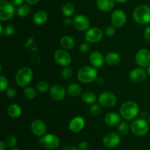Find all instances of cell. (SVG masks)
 Instances as JSON below:
<instances>
[{"label": "cell", "mask_w": 150, "mask_h": 150, "mask_svg": "<svg viewBox=\"0 0 150 150\" xmlns=\"http://www.w3.org/2000/svg\"><path fill=\"white\" fill-rule=\"evenodd\" d=\"M111 23L116 27H122L127 22V15L122 10L117 9L111 14Z\"/></svg>", "instance_id": "7c38bea8"}, {"label": "cell", "mask_w": 150, "mask_h": 150, "mask_svg": "<svg viewBox=\"0 0 150 150\" xmlns=\"http://www.w3.org/2000/svg\"><path fill=\"white\" fill-rule=\"evenodd\" d=\"M3 31H4V26H3V25L0 24V35L1 36H2L3 35Z\"/></svg>", "instance_id": "681fc988"}, {"label": "cell", "mask_w": 150, "mask_h": 150, "mask_svg": "<svg viewBox=\"0 0 150 150\" xmlns=\"http://www.w3.org/2000/svg\"><path fill=\"white\" fill-rule=\"evenodd\" d=\"M62 150H79L78 148L73 146H67L64 147Z\"/></svg>", "instance_id": "7dc6e473"}, {"label": "cell", "mask_w": 150, "mask_h": 150, "mask_svg": "<svg viewBox=\"0 0 150 150\" xmlns=\"http://www.w3.org/2000/svg\"><path fill=\"white\" fill-rule=\"evenodd\" d=\"M149 129V121L144 119H137L133 121L130 125V130L136 136L142 137L146 135Z\"/></svg>", "instance_id": "5b68a950"}, {"label": "cell", "mask_w": 150, "mask_h": 150, "mask_svg": "<svg viewBox=\"0 0 150 150\" xmlns=\"http://www.w3.org/2000/svg\"><path fill=\"white\" fill-rule=\"evenodd\" d=\"M63 23L65 26H71V25H73V19H72L70 17H66L63 20Z\"/></svg>", "instance_id": "7bdbcfd3"}, {"label": "cell", "mask_w": 150, "mask_h": 150, "mask_svg": "<svg viewBox=\"0 0 150 150\" xmlns=\"http://www.w3.org/2000/svg\"><path fill=\"white\" fill-rule=\"evenodd\" d=\"M76 41L70 35H64L60 39V45L64 49H71L74 47Z\"/></svg>", "instance_id": "d4e9b609"}, {"label": "cell", "mask_w": 150, "mask_h": 150, "mask_svg": "<svg viewBox=\"0 0 150 150\" xmlns=\"http://www.w3.org/2000/svg\"><path fill=\"white\" fill-rule=\"evenodd\" d=\"M31 13V7L29 4H23L19 6L16 10V13L20 18H25Z\"/></svg>", "instance_id": "83f0119b"}, {"label": "cell", "mask_w": 150, "mask_h": 150, "mask_svg": "<svg viewBox=\"0 0 150 150\" xmlns=\"http://www.w3.org/2000/svg\"><path fill=\"white\" fill-rule=\"evenodd\" d=\"M31 130L32 133L38 137H42L45 135L47 132V126L42 120L37 119L31 124Z\"/></svg>", "instance_id": "2e32d148"}, {"label": "cell", "mask_w": 150, "mask_h": 150, "mask_svg": "<svg viewBox=\"0 0 150 150\" xmlns=\"http://www.w3.org/2000/svg\"><path fill=\"white\" fill-rule=\"evenodd\" d=\"M98 9L103 12H108L113 10L115 6V0H96Z\"/></svg>", "instance_id": "44dd1931"}, {"label": "cell", "mask_w": 150, "mask_h": 150, "mask_svg": "<svg viewBox=\"0 0 150 150\" xmlns=\"http://www.w3.org/2000/svg\"><path fill=\"white\" fill-rule=\"evenodd\" d=\"M97 96L93 91H86L82 94L81 99L84 103L88 104H95V101H97Z\"/></svg>", "instance_id": "484cf974"}, {"label": "cell", "mask_w": 150, "mask_h": 150, "mask_svg": "<svg viewBox=\"0 0 150 150\" xmlns=\"http://www.w3.org/2000/svg\"><path fill=\"white\" fill-rule=\"evenodd\" d=\"M139 104L133 101H125L120 108V114L125 121L134 120L139 114Z\"/></svg>", "instance_id": "6da1fadb"}, {"label": "cell", "mask_w": 150, "mask_h": 150, "mask_svg": "<svg viewBox=\"0 0 150 150\" xmlns=\"http://www.w3.org/2000/svg\"><path fill=\"white\" fill-rule=\"evenodd\" d=\"M37 89L40 93L44 94L49 90V85L45 81H40L37 84Z\"/></svg>", "instance_id": "1f68e13d"}, {"label": "cell", "mask_w": 150, "mask_h": 150, "mask_svg": "<svg viewBox=\"0 0 150 150\" xmlns=\"http://www.w3.org/2000/svg\"><path fill=\"white\" fill-rule=\"evenodd\" d=\"M89 62L93 67L98 69L102 67L105 63V57L100 51L95 50L91 52L89 55Z\"/></svg>", "instance_id": "ac0fdd59"}, {"label": "cell", "mask_w": 150, "mask_h": 150, "mask_svg": "<svg viewBox=\"0 0 150 150\" xmlns=\"http://www.w3.org/2000/svg\"><path fill=\"white\" fill-rule=\"evenodd\" d=\"M62 14L66 17H70L75 13V7L71 2H67L62 6Z\"/></svg>", "instance_id": "f1b7e54d"}, {"label": "cell", "mask_w": 150, "mask_h": 150, "mask_svg": "<svg viewBox=\"0 0 150 150\" xmlns=\"http://www.w3.org/2000/svg\"><path fill=\"white\" fill-rule=\"evenodd\" d=\"M5 143L9 147H10V148H14L18 143L17 138L13 135H9V136H7V138H6Z\"/></svg>", "instance_id": "e575fe53"}, {"label": "cell", "mask_w": 150, "mask_h": 150, "mask_svg": "<svg viewBox=\"0 0 150 150\" xmlns=\"http://www.w3.org/2000/svg\"><path fill=\"white\" fill-rule=\"evenodd\" d=\"M56 63L63 67L70 66L72 62V56L65 49H57L54 54Z\"/></svg>", "instance_id": "9c48e42d"}, {"label": "cell", "mask_w": 150, "mask_h": 150, "mask_svg": "<svg viewBox=\"0 0 150 150\" xmlns=\"http://www.w3.org/2000/svg\"><path fill=\"white\" fill-rule=\"evenodd\" d=\"M133 19L140 25H147L150 23V7L146 4L138 6L133 13Z\"/></svg>", "instance_id": "3957f363"}, {"label": "cell", "mask_w": 150, "mask_h": 150, "mask_svg": "<svg viewBox=\"0 0 150 150\" xmlns=\"http://www.w3.org/2000/svg\"><path fill=\"white\" fill-rule=\"evenodd\" d=\"M147 73L144 68H136L133 69L129 74L130 81L134 83H140L145 80Z\"/></svg>", "instance_id": "9a60e30c"}, {"label": "cell", "mask_w": 150, "mask_h": 150, "mask_svg": "<svg viewBox=\"0 0 150 150\" xmlns=\"http://www.w3.org/2000/svg\"><path fill=\"white\" fill-rule=\"evenodd\" d=\"M16 10L15 6L7 0H0V20L1 21L11 19Z\"/></svg>", "instance_id": "52a82bcc"}, {"label": "cell", "mask_w": 150, "mask_h": 150, "mask_svg": "<svg viewBox=\"0 0 150 150\" xmlns=\"http://www.w3.org/2000/svg\"><path fill=\"white\" fill-rule=\"evenodd\" d=\"M6 94L9 98H15L17 96V91L13 87H8L6 90Z\"/></svg>", "instance_id": "ab89813d"}, {"label": "cell", "mask_w": 150, "mask_h": 150, "mask_svg": "<svg viewBox=\"0 0 150 150\" xmlns=\"http://www.w3.org/2000/svg\"><path fill=\"white\" fill-rule=\"evenodd\" d=\"M7 113L12 119H18L22 114V109L18 104H11L7 107Z\"/></svg>", "instance_id": "cb8c5ba5"}, {"label": "cell", "mask_w": 150, "mask_h": 150, "mask_svg": "<svg viewBox=\"0 0 150 150\" xmlns=\"http://www.w3.org/2000/svg\"><path fill=\"white\" fill-rule=\"evenodd\" d=\"M99 104L106 108H111L117 104V99L113 93L110 91H103L98 98Z\"/></svg>", "instance_id": "ba28073f"}, {"label": "cell", "mask_w": 150, "mask_h": 150, "mask_svg": "<svg viewBox=\"0 0 150 150\" xmlns=\"http://www.w3.org/2000/svg\"><path fill=\"white\" fill-rule=\"evenodd\" d=\"M130 125L127 123V121H121L118 124L117 126V131L120 135H126L129 132L130 130Z\"/></svg>", "instance_id": "f546056e"}, {"label": "cell", "mask_w": 150, "mask_h": 150, "mask_svg": "<svg viewBox=\"0 0 150 150\" xmlns=\"http://www.w3.org/2000/svg\"><path fill=\"white\" fill-rule=\"evenodd\" d=\"M89 147V144L87 141H81L78 145V149L79 150H87Z\"/></svg>", "instance_id": "60d3db41"}, {"label": "cell", "mask_w": 150, "mask_h": 150, "mask_svg": "<svg viewBox=\"0 0 150 150\" xmlns=\"http://www.w3.org/2000/svg\"><path fill=\"white\" fill-rule=\"evenodd\" d=\"M8 84L9 82L7 78L4 75H1L0 76V91L3 92L6 91L8 88Z\"/></svg>", "instance_id": "8d00e7d4"}, {"label": "cell", "mask_w": 150, "mask_h": 150, "mask_svg": "<svg viewBox=\"0 0 150 150\" xmlns=\"http://www.w3.org/2000/svg\"><path fill=\"white\" fill-rule=\"evenodd\" d=\"M103 36V32L99 27L89 28L87 31H86L84 38L86 42L89 44H95L101 41Z\"/></svg>", "instance_id": "8fae6325"}, {"label": "cell", "mask_w": 150, "mask_h": 150, "mask_svg": "<svg viewBox=\"0 0 150 150\" xmlns=\"http://www.w3.org/2000/svg\"><path fill=\"white\" fill-rule=\"evenodd\" d=\"M105 79H104V78L101 77V76H100V77H98V79H97V82H98V85H104V83H105Z\"/></svg>", "instance_id": "bcb514c9"}, {"label": "cell", "mask_w": 150, "mask_h": 150, "mask_svg": "<svg viewBox=\"0 0 150 150\" xmlns=\"http://www.w3.org/2000/svg\"><path fill=\"white\" fill-rule=\"evenodd\" d=\"M79 50L83 54H86V53L89 52V50H90V44H89V43H82L80 46H79Z\"/></svg>", "instance_id": "f35d334b"}, {"label": "cell", "mask_w": 150, "mask_h": 150, "mask_svg": "<svg viewBox=\"0 0 150 150\" xmlns=\"http://www.w3.org/2000/svg\"><path fill=\"white\" fill-rule=\"evenodd\" d=\"M33 79V71L31 68L24 66L18 69L15 76V81L18 86L26 88Z\"/></svg>", "instance_id": "277c9868"}, {"label": "cell", "mask_w": 150, "mask_h": 150, "mask_svg": "<svg viewBox=\"0 0 150 150\" xmlns=\"http://www.w3.org/2000/svg\"><path fill=\"white\" fill-rule=\"evenodd\" d=\"M10 2L13 4L14 6H20L23 4V0H10Z\"/></svg>", "instance_id": "ee69618b"}, {"label": "cell", "mask_w": 150, "mask_h": 150, "mask_svg": "<svg viewBox=\"0 0 150 150\" xmlns=\"http://www.w3.org/2000/svg\"><path fill=\"white\" fill-rule=\"evenodd\" d=\"M40 144L44 148L49 150L57 149L60 145V139L57 135L52 133H48L40 137L38 140Z\"/></svg>", "instance_id": "8992f818"}, {"label": "cell", "mask_w": 150, "mask_h": 150, "mask_svg": "<svg viewBox=\"0 0 150 150\" xmlns=\"http://www.w3.org/2000/svg\"><path fill=\"white\" fill-rule=\"evenodd\" d=\"M89 113L92 116H98L101 113V105L100 104H93L90 107Z\"/></svg>", "instance_id": "d6a6232c"}, {"label": "cell", "mask_w": 150, "mask_h": 150, "mask_svg": "<svg viewBox=\"0 0 150 150\" xmlns=\"http://www.w3.org/2000/svg\"><path fill=\"white\" fill-rule=\"evenodd\" d=\"M116 26H114V25H108L105 27V34L106 36L108 37H112L114 36L116 34V32H117V29H116Z\"/></svg>", "instance_id": "74e56055"}, {"label": "cell", "mask_w": 150, "mask_h": 150, "mask_svg": "<svg viewBox=\"0 0 150 150\" xmlns=\"http://www.w3.org/2000/svg\"><path fill=\"white\" fill-rule=\"evenodd\" d=\"M10 150H20L19 149H17V148H12Z\"/></svg>", "instance_id": "f5cc1de1"}, {"label": "cell", "mask_w": 150, "mask_h": 150, "mask_svg": "<svg viewBox=\"0 0 150 150\" xmlns=\"http://www.w3.org/2000/svg\"><path fill=\"white\" fill-rule=\"evenodd\" d=\"M77 77L81 83H91L98 79V70L92 66H84L79 70Z\"/></svg>", "instance_id": "7a4b0ae2"}, {"label": "cell", "mask_w": 150, "mask_h": 150, "mask_svg": "<svg viewBox=\"0 0 150 150\" xmlns=\"http://www.w3.org/2000/svg\"><path fill=\"white\" fill-rule=\"evenodd\" d=\"M48 15L45 10H39L33 16V21L37 25H43L48 21Z\"/></svg>", "instance_id": "603a6c76"}, {"label": "cell", "mask_w": 150, "mask_h": 150, "mask_svg": "<svg viewBox=\"0 0 150 150\" xmlns=\"http://www.w3.org/2000/svg\"><path fill=\"white\" fill-rule=\"evenodd\" d=\"M82 91V88L79 83H71L68 85L67 89V93L71 96H78L80 95Z\"/></svg>", "instance_id": "4316f807"}, {"label": "cell", "mask_w": 150, "mask_h": 150, "mask_svg": "<svg viewBox=\"0 0 150 150\" xmlns=\"http://www.w3.org/2000/svg\"><path fill=\"white\" fill-rule=\"evenodd\" d=\"M0 150H7L6 143H4L3 141H0Z\"/></svg>", "instance_id": "c3c4849f"}, {"label": "cell", "mask_w": 150, "mask_h": 150, "mask_svg": "<svg viewBox=\"0 0 150 150\" xmlns=\"http://www.w3.org/2000/svg\"><path fill=\"white\" fill-rule=\"evenodd\" d=\"M26 1L29 5H35V4H37L39 2L40 0H26Z\"/></svg>", "instance_id": "f6af8a7d"}, {"label": "cell", "mask_w": 150, "mask_h": 150, "mask_svg": "<svg viewBox=\"0 0 150 150\" xmlns=\"http://www.w3.org/2000/svg\"><path fill=\"white\" fill-rule=\"evenodd\" d=\"M23 94L27 99L32 100L37 96V91L32 87H26L23 89Z\"/></svg>", "instance_id": "4dcf8cb0"}, {"label": "cell", "mask_w": 150, "mask_h": 150, "mask_svg": "<svg viewBox=\"0 0 150 150\" xmlns=\"http://www.w3.org/2000/svg\"><path fill=\"white\" fill-rule=\"evenodd\" d=\"M73 26L79 31H87L89 29L90 22L84 15H78L73 19Z\"/></svg>", "instance_id": "5bb4252c"}, {"label": "cell", "mask_w": 150, "mask_h": 150, "mask_svg": "<svg viewBox=\"0 0 150 150\" xmlns=\"http://www.w3.org/2000/svg\"><path fill=\"white\" fill-rule=\"evenodd\" d=\"M73 70H72L71 68L68 67V66L64 67L61 72L62 77L64 79H68L71 78L72 76H73Z\"/></svg>", "instance_id": "836d02e7"}, {"label": "cell", "mask_w": 150, "mask_h": 150, "mask_svg": "<svg viewBox=\"0 0 150 150\" xmlns=\"http://www.w3.org/2000/svg\"><path fill=\"white\" fill-rule=\"evenodd\" d=\"M136 64L141 68H147L150 66V51L147 49H141L135 56Z\"/></svg>", "instance_id": "30bf717a"}, {"label": "cell", "mask_w": 150, "mask_h": 150, "mask_svg": "<svg viewBox=\"0 0 150 150\" xmlns=\"http://www.w3.org/2000/svg\"><path fill=\"white\" fill-rule=\"evenodd\" d=\"M50 96L55 101H62L65 97L66 91L62 85L56 84L50 88Z\"/></svg>", "instance_id": "e0dca14e"}, {"label": "cell", "mask_w": 150, "mask_h": 150, "mask_svg": "<svg viewBox=\"0 0 150 150\" xmlns=\"http://www.w3.org/2000/svg\"><path fill=\"white\" fill-rule=\"evenodd\" d=\"M121 115L116 112H110L105 116V123L110 126H117L121 122Z\"/></svg>", "instance_id": "ffe728a7"}, {"label": "cell", "mask_w": 150, "mask_h": 150, "mask_svg": "<svg viewBox=\"0 0 150 150\" xmlns=\"http://www.w3.org/2000/svg\"><path fill=\"white\" fill-rule=\"evenodd\" d=\"M85 126V120L83 117L80 116H76L70 121L68 128L70 131L74 133L81 132Z\"/></svg>", "instance_id": "d6986e66"}, {"label": "cell", "mask_w": 150, "mask_h": 150, "mask_svg": "<svg viewBox=\"0 0 150 150\" xmlns=\"http://www.w3.org/2000/svg\"><path fill=\"white\" fill-rule=\"evenodd\" d=\"M144 35L145 39L150 42V26H147L145 28L144 32Z\"/></svg>", "instance_id": "b9f144b4"}, {"label": "cell", "mask_w": 150, "mask_h": 150, "mask_svg": "<svg viewBox=\"0 0 150 150\" xmlns=\"http://www.w3.org/2000/svg\"><path fill=\"white\" fill-rule=\"evenodd\" d=\"M15 32V26L13 24H7L4 26V31H3V35L6 37L11 36Z\"/></svg>", "instance_id": "d590c367"}, {"label": "cell", "mask_w": 150, "mask_h": 150, "mask_svg": "<svg viewBox=\"0 0 150 150\" xmlns=\"http://www.w3.org/2000/svg\"><path fill=\"white\" fill-rule=\"evenodd\" d=\"M105 63L111 66H117L121 61V57L120 54L114 51L108 52L105 57Z\"/></svg>", "instance_id": "7402d4cb"}, {"label": "cell", "mask_w": 150, "mask_h": 150, "mask_svg": "<svg viewBox=\"0 0 150 150\" xmlns=\"http://www.w3.org/2000/svg\"><path fill=\"white\" fill-rule=\"evenodd\" d=\"M148 121H149V123L150 124V115L149 116V117H148Z\"/></svg>", "instance_id": "db71d44e"}, {"label": "cell", "mask_w": 150, "mask_h": 150, "mask_svg": "<svg viewBox=\"0 0 150 150\" xmlns=\"http://www.w3.org/2000/svg\"><path fill=\"white\" fill-rule=\"evenodd\" d=\"M146 73H147L148 76H150V66L149 67H147V69H146Z\"/></svg>", "instance_id": "816d5d0a"}, {"label": "cell", "mask_w": 150, "mask_h": 150, "mask_svg": "<svg viewBox=\"0 0 150 150\" xmlns=\"http://www.w3.org/2000/svg\"><path fill=\"white\" fill-rule=\"evenodd\" d=\"M128 1L129 0H115V1H117L119 3H125Z\"/></svg>", "instance_id": "f907efd6"}, {"label": "cell", "mask_w": 150, "mask_h": 150, "mask_svg": "<svg viewBox=\"0 0 150 150\" xmlns=\"http://www.w3.org/2000/svg\"><path fill=\"white\" fill-rule=\"evenodd\" d=\"M121 141L120 135L117 132H111L104 136L103 139V144L108 148H114L118 146Z\"/></svg>", "instance_id": "4fadbf2b"}]
</instances>
